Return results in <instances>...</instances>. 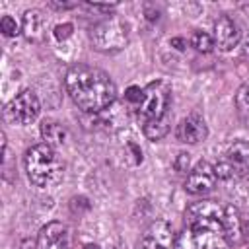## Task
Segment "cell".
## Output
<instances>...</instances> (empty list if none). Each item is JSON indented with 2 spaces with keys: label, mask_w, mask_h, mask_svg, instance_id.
Here are the masks:
<instances>
[{
  "label": "cell",
  "mask_w": 249,
  "mask_h": 249,
  "mask_svg": "<svg viewBox=\"0 0 249 249\" xmlns=\"http://www.w3.org/2000/svg\"><path fill=\"white\" fill-rule=\"evenodd\" d=\"M39 111H41V103H39L37 95L31 89L19 91L6 105L8 119H12L18 124H29V123H33L39 117Z\"/></svg>",
  "instance_id": "6"
},
{
  "label": "cell",
  "mask_w": 249,
  "mask_h": 249,
  "mask_svg": "<svg viewBox=\"0 0 249 249\" xmlns=\"http://www.w3.org/2000/svg\"><path fill=\"white\" fill-rule=\"evenodd\" d=\"M241 230H243V239H249V214H241Z\"/></svg>",
  "instance_id": "25"
},
{
  "label": "cell",
  "mask_w": 249,
  "mask_h": 249,
  "mask_svg": "<svg viewBox=\"0 0 249 249\" xmlns=\"http://www.w3.org/2000/svg\"><path fill=\"white\" fill-rule=\"evenodd\" d=\"M84 249H99V245H93V243H89V245H86Z\"/></svg>",
  "instance_id": "29"
},
{
  "label": "cell",
  "mask_w": 249,
  "mask_h": 249,
  "mask_svg": "<svg viewBox=\"0 0 249 249\" xmlns=\"http://www.w3.org/2000/svg\"><path fill=\"white\" fill-rule=\"evenodd\" d=\"M235 109L245 126H249V82L243 84L235 93Z\"/></svg>",
  "instance_id": "17"
},
{
  "label": "cell",
  "mask_w": 249,
  "mask_h": 249,
  "mask_svg": "<svg viewBox=\"0 0 249 249\" xmlns=\"http://www.w3.org/2000/svg\"><path fill=\"white\" fill-rule=\"evenodd\" d=\"M171 128V117H165V119H160V121H150V123H144V136L148 140H160L163 138Z\"/></svg>",
  "instance_id": "16"
},
{
  "label": "cell",
  "mask_w": 249,
  "mask_h": 249,
  "mask_svg": "<svg viewBox=\"0 0 249 249\" xmlns=\"http://www.w3.org/2000/svg\"><path fill=\"white\" fill-rule=\"evenodd\" d=\"M224 163L230 167L231 177H247L249 175V142L245 140H237L233 142L226 156H224Z\"/></svg>",
  "instance_id": "11"
},
{
  "label": "cell",
  "mask_w": 249,
  "mask_h": 249,
  "mask_svg": "<svg viewBox=\"0 0 249 249\" xmlns=\"http://www.w3.org/2000/svg\"><path fill=\"white\" fill-rule=\"evenodd\" d=\"M23 165L29 181L37 187H54L64 177V161L58 158L56 150L45 142L25 152Z\"/></svg>",
  "instance_id": "2"
},
{
  "label": "cell",
  "mask_w": 249,
  "mask_h": 249,
  "mask_svg": "<svg viewBox=\"0 0 249 249\" xmlns=\"http://www.w3.org/2000/svg\"><path fill=\"white\" fill-rule=\"evenodd\" d=\"M89 8H93V10H99V12H105V14H109V12H113V10L117 8V4H89Z\"/></svg>",
  "instance_id": "24"
},
{
  "label": "cell",
  "mask_w": 249,
  "mask_h": 249,
  "mask_svg": "<svg viewBox=\"0 0 249 249\" xmlns=\"http://www.w3.org/2000/svg\"><path fill=\"white\" fill-rule=\"evenodd\" d=\"M41 136L45 140V144L49 146H60L66 142V128L56 123V121H43L41 124Z\"/></svg>",
  "instance_id": "15"
},
{
  "label": "cell",
  "mask_w": 249,
  "mask_h": 249,
  "mask_svg": "<svg viewBox=\"0 0 249 249\" xmlns=\"http://www.w3.org/2000/svg\"><path fill=\"white\" fill-rule=\"evenodd\" d=\"M239 39H241L239 23L228 14L218 16L214 21V45L222 51H231L233 47H237Z\"/></svg>",
  "instance_id": "9"
},
{
  "label": "cell",
  "mask_w": 249,
  "mask_h": 249,
  "mask_svg": "<svg viewBox=\"0 0 249 249\" xmlns=\"http://www.w3.org/2000/svg\"><path fill=\"white\" fill-rule=\"evenodd\" d=\"M72 23H58L56 27H54V37L58 39V41H64V39H68L70 35H72Z\"/></svg>",
  "instance_id": "22"
},
{
  "label": "cell",
  "mask_w": 249,
  "mask_h": 249,
  "mask_svg": "<svg viewBox=\"0 0 249 249\" xmlns=\"http://www.w3.org/2000/svg\"><path fill=\"white\" fill-rule=\"evenodd\" d=\"M39 249H72V235L66 224L49 222L39 230L37 235Z\"/></svg>",
  "instance_id": "7"
},
{
  "label": "cell",
  "mask_w": 249,
  "mask_h": 249,
  "mask_svg": "<svg viewBox=\"0 0 249 249\" xmlns=\"http://www.w3.org/2000/svg\"><path fill=\"white\" fill-rule=\"evenodd\" d=\"M72 101L86 113H99L117 99V86L107 72L88 64H74L64 78Z\"/></svg>",
  "instance_id": "1"
},
{
  "label": "cell",
  "mask_w": 249,
  "mask_h": 249,
  "mask_svg": "<svg viewBox=\"0 0 249 249\" xmlns=\"http://www.w3.org/2000/svg\"><path fill=\"white\" fill-rule=\"evenodd\" d=\"M241 53H243V58L249 62V33H247V37L243 39V47H241Z\"/></svg>",
  "instance_id": "27"
},
{
  "label": "cell",
  "mask_w": 249,
  "mask_h": 249,
  "mask_svg": "<svg viewBox=\"0 0 249 249\" xmlns=\"http://www.w3.org/2000/svg\"><path fill=\"white\" fill-rule=\"evenodd\" d=\"M0 29H2V33H4L6 37H14V35L19 33V23H18L12 16H2V19H0Z\"/></svg>",
  "instance_id": "19"
},
{
  "label": "cell",
  "mask_w": 249,
  "mask_h": 249,
  "mask_svg": "<svg viewBox=\"0 0 249 249\" xmlns=\"http://www.w3.org/2000/svg\"><path fill=\"white\" fill-rule=\"evenodd\" d=\"M224 235L230 245L241 243L243 241V230H241V212L235 206H226L224 208Z\"/></svg>",
  "instance_id": "14"
},
{
  "label": "cell",
  "mask_w": 249,
  "mask_h": 249,
  "mask_svg": "<svg viewBox=\"0 0 249 249\" xmlns=\"http://www.w3.org/2000/svg\"><path fill=\"white\" fill-rule=\"evenodd\" d=\"M89 41L93 49L99 53L105 54L119 53L128 43V25L119 18H107L91 27Z\"/></svg>",
  "instance_id": "3"
},
{
  "label": "cell",
  "mask_w": 249,
  "mask_h": 249,
  "mask_svg": "<svg viewBox=\"0 0 249 249\" xmlns=\"http://www.w3.org/2000/svg\"><path fill=\"white\" fill-rule=\"evenodd\" d=\"M191 45L198 51V53H210L214 49V37H210L208 33L204 31H195L193 37H191Z\"/></svg>",
  "instance_id": "18"
},
{
  "label": "cell",
  "mask_w": 249,
  "mask_h": 249,
  "mask_svg": "<svg viewBox=\"0 0 249 249\" xmlns=\"http://www.w3.org/2000/svg\"><path fill=\"white\" fill-rule=\"evenodd\" d=\"M21 31L33 43L43 41V37L47 33V19H45L43 12H39V10H27L23 14V19H21Z\"/></svg>",
  "instance_id": "13"
},
{
  "label": "cell",
  "mask_w": 249,
  "mask_h": 249,
  "mask_svg": "<svg viewBox=\"0 0 249 249\" xmlns=\"http://www.w3.org/2000/svg\"><path fill=\"white\" fill-rule=\"evenodd\" d=\"M49 6H51V8H56V10H68V8H74L76 4H66V2H51Z\"/></svg>",
  "instance_id": "26"
},
{
  "label": "cell",
  "mask_w": 249,
  "mask_h": 249,
  "mask_svg": "<svg viewBox=\"0 0 249 249\" xmlns=\"http://www.w3.org/2000/svg\"><path fill=\"white\" fill-rule=\"evenodd\" d=\"M189 154H185V152H181L177 158H175V161H173V167H175V171L177 173H187L189 171Z\"/></svg>",
  "instance_id": "21"
},
{
  "label": "cell",
  "mask_w": 249,
  "mask_h": 249,
  "mask_svg": "<svg viewBox=\"0 0 249 249\" xmlns=\"http://www.w3.org/2000/svg\"><path fill=\"white\" fill-rule=\"evenodd\" d=\"M140 245L142 249H171L175 245V233L167 222L156 220L142 233Z\"/></svg>",
  "instance_id": "10"
},
{
  "label": "cell",
  "mask_w": 249,
  "mask_h": 249,
  "mask_svg": "<svg viewBox=\"0 0 249 249\" xmlns=\"http://www.w3.org/2000/svg\"><path fill=\"white\" fill-rule=\"evenodd\" d=\"M169 107H171V86L163 80H156L142 89V99L136 109L140 119L144 123H150L171 117Z\"/></svg>",
  "instance_id": "4"
},
{
  "label": "cell",
  "mask_w": 249,
  "mask_h": 249,
  "mask_svg": "<svg viewBox=\"0 0 249 249\" xmlns=\"http://www.w3.org/2000/svg\"><path fill=\"white\" fill-rule=\"evenodd\" d=\"M216 179L218 177H216L214 165H210L208 161H198L185 179V191L191 195H204L214 189Z\"/></svg>",
  "instance_id": "8"
},
{
  "label": "cell",
  "mask_w": 249,
  "mask_h": 249,
  "mask_svg": "<svg viewBox=\"0 0 249 249\" xmlns=\"http://www.w3.org/2000/svg\"><path fill=\"white\" fill-rule=\"evenodd\" d=\"M222 226H183L175 237V249H228Z\"/></svg>",
  "instance_id": "5"
},
{
  "label": "cell",
  "mask_w": 249,
  "mask_h": 249,
  "mask_svg": "<svg viewBox=\"0 0 249 249\" xmlns=\"http://www.w3.org/2000/svg\"><path fill=\"white\" fill-rule=\"evenodd\" d=\"M208 136V126L198 115H189L177 124V138L185 144H196Z\"/></svg>",
  "instance_id": "12"
},
{
  "label": "cell",
  "mask_w": 249,
  "mask_h": 249,
  "mask_svg": "<svg viewBox=\"0 0 249 249\" xmlns=\"http://www.w3.org/2000/svg\"><path fill=\"white\" fill-rule=\"evenodd\" d=\"M16 249H39V245H37V239H29V237H25V239H21V241L18 243Z\"/></svg>",
  "instance_id": "23"
},
{
  "label": "cell",
  "mask_w": 249,
  "mask_h": 249,
  "mask_svg": "<svg viewBox=\"0 0 249 249\" xmlns=\"http://www.w3.org/2000/svg\"><path fill=\"white\" fill-rule=\"evenodd\" d=\"M171 45H175V49H179V51H183V49H185V41H183L181 37L171 39Z\"/></svg>",
  "instance_id": "28"
},
{
  "label": "cell",
  "mask_w": 249,
  "mask_h": 249,
  "mask_svg": "<svg viewBox=\"0 0 249 249\" xmlns=\"http://www.w3.org/2000/svg\"><path fill=\"white\" fill-rule=\"evenodd\" d=\"M140 99H142V89H140V88H136V86H130V88L124 91V101H126V103H130V105L138 107Z\"/></svg>",
  "instance_id": "20"
}]
</instances>
